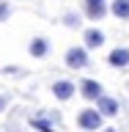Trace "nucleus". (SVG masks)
Here are the masks:
<instances>
[{
    "instance_id": "nucleus-4",
    "label": "nucleus",
    "mask_w": 129,
    "mask_h": 132,
    "mask_svg": "<svg viewBox=\"0 0 129 132\" xmlns=\"http://www.w3.org/2000/svg\"><path fill=\"white\" fill-rule=\"evenodd\" d=\"M52 94H55V99H61V102L72 99V96H74V82H69V80L52 82Z\"/></svg>"
},
{
    "instance_id": "nucleus-5",
    "label": "nucleus",
    "mask_w": 129,
    "mask_h": 132,
    "mask_svg": "<svg viewBox=\"0 0 129 132\" xmlns=\"http://www.w3.org/2000/svg\"><path fill=\"white\" fill-rule=\"evenodd\" d=\"M107 61H110V66H115V69H124V66H129V50L126 47H115L110 55H107Z\"/></svg>"
},
{
    "instance_id": "nucleus-14",
    "label": "nucleus",
    "mask_w": 129,
    "mask_h": 132,
    "mask_svg": "<svg viewBox=\"0 0 129 132\" xmlns=\"http://www.w3.org/2000/svg\"><path fill=\"white\" fill-rule=\"evenodd\" d=\"M102 132H118V129H102Z\"/></svg>"
},
{
    "instance_id": "nucleus-2",
    "label": "nucleus",
    "mask_w": 129,
    "mask_h": 132,
    "mask_svg": "<svg viewBox=\"0 0 129 132\" xmlns=\"http://www.w3.org/2000/svg\"><path fill=\"white\" fill-rule=\"evenodd\" d=\"M66 66H69V69H85V66H88V47L66 50Z\"/></svg>"
},
{
    "instance_id": "nucleus-10",
    "label": "nucleus",
    "mask_w": 129,
    "mask_h": 132,
    "mask_svg": "<svg viewBox=\"0 0 129 132\" xmlns=\"http://www.w3.org/2000/svg\"><path fill=\"white\" fill-rule=\"evenodd\" d=\"M63 22L69 25V28H77V25H80V16H77V14H66V16H63Z\"/></svg>"
},
{
    "instance_id": "nucleus-3",
    "label": "nucleus",
    "mask_w": 129,
    "mask_h": 132,
    "mask_svg": "<svg viewBox=\"0 0 129 132\" xmlns=\"http://www.w3.org/2000/svg\"><path fill=\"white\" fill-rule=\"evenodd\" d=\"M80 94L88 99V102H96V99L102 96V85H99L96 80H82L80 82Z\"/></svg>"
},
{
    "instance_id": "nucleus-8",
    "label": "nucleus",
    "mask_w": 129,
    "mask_h": 132,
    "mask_svg": "<svg viewBox=\"0 0 129 132\" xmlns=\"http://www.w3.org/2000/svg\"><path fill=\"white\" fill-rule=\"evenodd\" d=\"M49 52V41L44 39V36H36V39L30 41V55L33 58H44Z\"/></svg>"
},
{
    "instance_id": "nucleus-11",
    "label": "nucleus",
    "mask_w": 129,
    "mask_h": 132,
    "mask_svg": "<svg viewBox=\"0 0 129 132\" xmlns=\"http://www.w3.org/2000/svg\"><path fill=\"white\" fill-rule=\"evenodd\" d=\"M8 14H11L8 3H3V0H0V22H3V19H8Z\"/></svg>"
},
{
    "instance_id": "nucleus-7",
    "label": "nucleus",
    "mask_w": 129,
    "mask_h": 132,
    "mask_svg": "<svg viewBox=\"0 0 129 132\" xmlns=\"http://www.w3.org/2000/svg\"><path fill=\"white\" fill-rule=\"evenodd\" d=\"M102 44H105V33L99 30V28H88V30H85V47L96 50V47H102Z\"/></svg>"
},
{
    "instance_id": "nucleus-1",
    "label": "nucleus",
    "mask_w": 129,
    "mask_h": 132,
    "mask_svg": "<svg viewBox=\"0 0 129 132\" xmlns=\"http://www.w3.org/2000/svg\"><path fill=\"white\" fill-rule=\"evenodd\" d=\"M102 118H105V116L99 113V107H85V110L77 116V124H80L82 129H88V132H96L99 127H102Z\"/></svg>"
},
{
    "instance_id": "nucleus-6",
    "label": "nucleus",
    "mask_w": 129,
    "mask_h": 132,
    "mask_svg": "<svg viewBox=\"0 0 129 132\" xmlns=\"http://www.w3.org/2000/svg\"><path fill=\"white\" fill-rule=\"evenodd\" d=\"M96 107H99L102 116H115V113H118V102H115L113 96H105V94L96 99Z\"/></svg>"
},
{
    "instance_id": "nucleus-13",
    "label": "nucleus",
    "mask_w": 129,
    "mask_h": 132,
    "mask_svg": "<svg viewBox=\"0 0 129 132\" xmlns=\"http://www.w3.org/2000/svg\"><path fill=\"white\" fill-rule=\"evenodd\" d=\"M93 3H105V0H85V6H93Z\"/></svg>"
},
{
    "instance_id": "nucleus-9",
    "label": "nucleus",
    "mask_w": 129,
    "mask_h": 132,
    "mask_svg": "<svg viewBox=\"0 0 129 132\" xmlns=\"http://www.w3.org/2000/svg\"><path fill=\"white\" fill-rule=\"evenodd\" d=\"M110 11H113V16H118V19H129V0H113Z\"/></svg>"
},
{
    "instance_id": "nucleus-12",
    "label": "nucleus",
    "mask_w": 129,
    "mask_h": 132,
    "mask_svg": "<svg viewBox=\"0 0 129 132\" xmlns=\"http://www.w3.org/2000/svg\"><path fill=\"white\" fill-rule=\"evenodd\" d=\"M6 105H8V99L3 96V94H0V110H6Z\"/></svg>"
}]
</instances>
